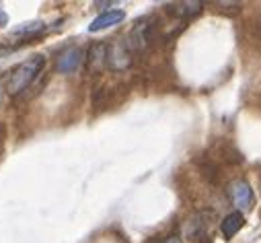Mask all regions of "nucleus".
Segmentation results:
<instances>
[{
	"label": "nucleus",
	"instance_id": "ddd939ff",
	"mask_svg": "<svg viewBox=\"0 0 261 243\" xmlns=\"http://www.w3.org/2000/svg\"><path fill=\"white\" fill-rule=\"evenodd\" d=\"M202 243H212V241H210V239H204V241H202Z\"/></svg>",
	"mask_w": 261,
	"mask_h": 243
},
{
	"label": "nucleus",
	"instance_id": "f03ea898",
	"mask_svg": "<svg viewBox=\"0 0 261 243\" xmlns=\"http://www.w3.org/2000/svg\"><path fill=\"white\" fill-rule=\"evenodd\" d=\"M83 60H85V52H83L81 47H68V50H64V52L60 54L56 68H58V72H62V75H72V72H76V70L81 68Z\"/></svg>",
	"mask_w": 261,
	"mask_h": 243
},
{
	"label": "nucleus",
	"instance_id": "9d476101",
	"mask_svg": "<svg viewBox=\"0 0 261 243\" xmlns=\"http://www.w3.org/2000/svg\"><path fill=\"white\" fill-rule=\"evenodd\" d=\"M91 66H95V68H99V66H103V62H107V47L105 45H95L93 50H91Z\"/></svg>",
	"mask_w": 261,
	"mask_h": 243
},
{
	"label": "nucleus",
	"instance_id": "39448f33",
	"mask_svg": "<svg viewBox=\"0 0 261 243\" xmlns=\"http://www.w3.org/2000/svg\"><path fill=\"white\" fill-rule=\"evenodd\" d=\"M127 45L125 43H113L109 50H107V64L111 66V68H115V70H123V68H127L129 66V54H127V50H125Z\"/></svg>",
	"mask_w": 261,
	"mask_h": 243
},
{
	"label": "nucleus",
	"instance_id": "0eeeda50",
	"mask_svg": "<svg viewBox=\"0 0 261 243\" xmlns=\"http://www.w3.org/2000/svg\"><path fill=\"white\" fill-rule=\"evenodd\" d=\"M243 225H245V216H243V212H230L224 221H222V235L226 237V239H232L241 229H243Z\"/></svg>",
	"mask_w": 261,
	"mask_h": 243
},
{
	"label": "nucleus",
	"instance_id": "f8f14e48",
	"mask_svg": "<svg viewBox=\"0 0 261 243\" xmlns=\"http://www.w3.org/2000/svg\"><path fill=\"white\" fill-rule=\"evenodd\" d=\"M7 83V79H3V81H0V103H3V89H5V93H7V87H3Z\"/></svg>",
	"mask_w": 261,
	"mask_h": 243
},
{
	"label": "nucleus",
	"instance_id": "20e7f679",
	"mask_svg": "<svg viewBox=\"0 0 261 243\" xmlns=\"http://www.w3.org/2000/svg\"><path fill=\"white\" fill-rule=\"evenodd\" d=\"M150 43V25L146 21H138L134 25V29L129 31V37H127V47H132L136 52H142L146 50V45Z\"/></svg>",
	"mask_w": 261,
	"mask_h": 243
},
{
	"label": "nucleus",
	"instance_id": "423d86ee",
	"mask_svg": "<svg viewBox=\"0 0 261 243\" xmlns=\"http://www.w3.org/2000/svg\"><path fill=\"white\" fill-rule=\"evenodd\" d=\"M125 19V13L123 11H107V13H101L97 19H93V23L89 25V31L91 33H97V31H103V29H109L113 25H119L121 21Z\"/></svg>",
	"mask_w": 261,
	"mask_h": 243
},
{
	"label": "nucleus",
	"instance_id": "1a4fd4ad",
	"mask_svg": "<svg viewBox=\"0 0 261 243\" xmlns=\"http://www.w3.org/2000/svg\"><path fill=\"white\" fill-rule=\"evenodd\" d=\"M43 29H45V25H43V23H39V21H35V23H23L21 27L13 29V35H27V37H31V35L41 33Z\"/></svg>",
	"mask_w": 261,
	"mask_h": 243
},
{
	"label": "nucleus",
	"instance_id": "6e6552de",
	"mask_svg": "<svg viewBox=\"0 0 261 243\" xmlns=\"http://www.w3.org/2000/svg\"><path fill=\"white\" fill-rule=\"evenodd\" d=\"M200 11H202V3H179V5H173L171 9V13H175L177 17H189Z\"/></svg>",
	"mask_w": 261,
	"mask_h": 243
},
{
	"label": "nucleus",
	"instance_id": "7ed1b4c3",
	"mask_svg": "<svg viewBox=\"0 0 261 243\" xmlns=\"http://www.w3.org/2000/svg\"><path fill=\"white\" fill-rule=\"evenodd\" d=\"M230 196H232L234 206H239L241 210H251V206H253V190L249 186V181L237 179L234 184L230 186Z\"/></svg>",
	"mask_w": 261,
	"mask_h": 243
},
{
	"label": "nucleus",
	"instance_id": "9b49d317",
	"mask_svg": "<svg viewBox=\"0 0 261 243\" xmlns=\"http://www.w3.org/2000/svg\"><path fill=\"white\" fill-rule=\"evenodd\" d=\"M163 243H183V241H181L179 237H169V239H165Z\"/></svg>",
	"mask_w": 261,
	"mask_h": 243
},
{
	"label": "nucleus",
	"instance_id": "f257e3e1",
	"mask_svg": "<svg viewBox=\"0 0 261 243\" xmlns=\"http://www.w3.org/2000/svg\"><path fill=\"white\" fill-rule=\"evenodd\" d=\"M43 66H45V56H41V54H35V56H31V58H27L25 62H21L19 66H15V68L9 72L7 83H5L7 95H19V93L25 91L27 87H31L33 81L41 75Z\"/></svg>",
	"mask_w": 261,
	"mask_h": 243
}]
</instances>
